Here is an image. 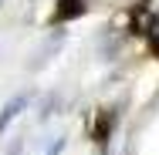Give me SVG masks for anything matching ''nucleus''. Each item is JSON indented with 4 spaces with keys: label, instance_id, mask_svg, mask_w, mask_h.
Returning a JSON list of instances; mask_svg holds the SVG:
<instances>
[{
    "label": "nucleus",
    "instance_id": "1",
    "mask_svg": "<svg viewBox=\"0 0 159 155\" xmlns=\"http://www.w3.org/2000/svg\"><path fill=\"white\" fill-rule=\"evenodd\" d=\"M27 105H31V94L27 91H20V94H14L7 105H3V111H0V135L14 125V118H20L24 111H27Z\"/></svg>",
    "mask_w": 159,
    "mask_h": 155
},
{
    "label": "nucleus",
    "instance_id": "2",
    "mask_svg": "<svg viewBox=\"0 0 159 155\" xmlns=\"http://www.w3.org/2000/svg\"><path fill=\"white\" fill-rule=\"evenodd\" d=\"M88 10V3L85 0H58V7H54V24H68V20H78L81 14Z\"/></svg>",
    "mask_w": 159,
    "mask_h": 155
},
{
    "label": "nucleus",
    "instance_id": "3",
    "mask_svg": "<svg viewBox=\"0 0 159 155\" xmlns=\"http://www.w3.org/2000/svg\"><path fill=\"white\" fill-rule=\"evenodd\" d=\"M61 152H64V138H58V142L48 149V155H61Z\"/></svg>",
    "mask_w": 159,
    "mask_h": 155
},
{
    "label": "nucleus",
    "instance_id": "4",
    "mask_svg": "<svg viewBox=\"0 0 159 155\" xmlns=\"http://www.w3.org/2000/svg\"><path fill=\"white\" fill-rule=\"evenodd\" d=\"M3 3H7V0H0V7H3Z\"/></svg>",
    "mask_w": 159,
    "mask_h": 155
}]
</instances>
